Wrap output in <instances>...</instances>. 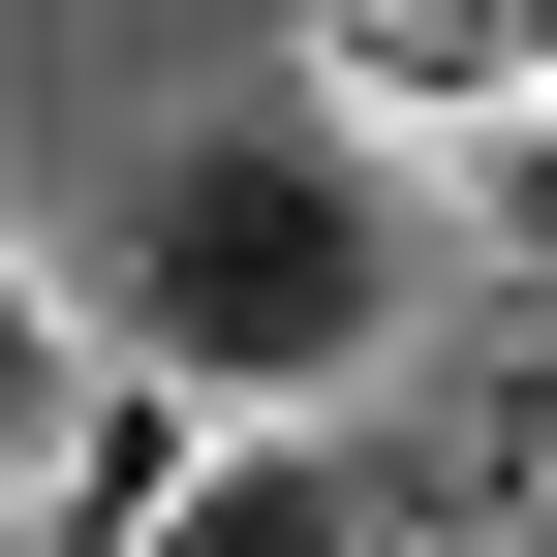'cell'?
Segmentation results:
<instances>
[{
  "label": "cell",
  "instance_id": "1",
  "mask_svg": "<svg viewBox=\"0 0 557 557\" xmlns=\"http://www.w3.org/2000/svg\"><path fill=\"white\" fill-rule=\"evenodd\" d=\"M94 341H156L186 403H372V341H403V186H372V124H341V94L156 124L124 218H94Z\"/></svg>",
  "mask_w": 557,
  "mask_h": 557
},
{
  "label": "cell",
  "instance_id": "2",
  "mask_svg": "<svg viewBox=\"0 0 557 557\" xmlns=\"http://www.w3.org/2000/svg\"><path fill=\"white\" fill-rule=\"evenodd\" d=\"M310 62H341V124H465L496 156L557 94V0H310Z\"/></svg>",
  "mask_w": 557,
  "mask_h": 557
},
{
  "label": "cell",
  "instance_id": "3",
  "mask_svg": "<svg viewBox=\"0 0 557 557\" xmlns=\"http://www.w3.org/2000/svg\"><path fill=\"white\" fill-rule=\"evenodd\" d=\"M156 557H403V527H372V465H341V403H218L186 496H156Z\"/></svg>",
  "mask_w": 557,
  "mask_h": 557
},
{
  "label": "cell",
  "instance_id": "4",
  "mask_svg": "<svg viewBox=\"0 0 557 557\" xmlns=\"http://www.w3.org/2000/svg\"><path fill=\"white\" fill-rule=\"evenodd\" d=\"M62 403H94V310H62V278L0 248V496H32V465H62Z\"/></svg>",
  "mask_w": 557,
  "mask_h": 557
},
{
  "label": "cell",
  "instance_id": "5",
  "mask_svg": "<svg viewBox=\"0 0 557 557\" xmlns=\"http://www.w3.org/2000/svg\"><path fill=\"white\" fill-rule=\"evenodd\" d=\"M496 278H527V341H557V94L496 124Z\"/></svg>",
  "mask_w": 557,
  "mask_h": 557
}]
</instances>
